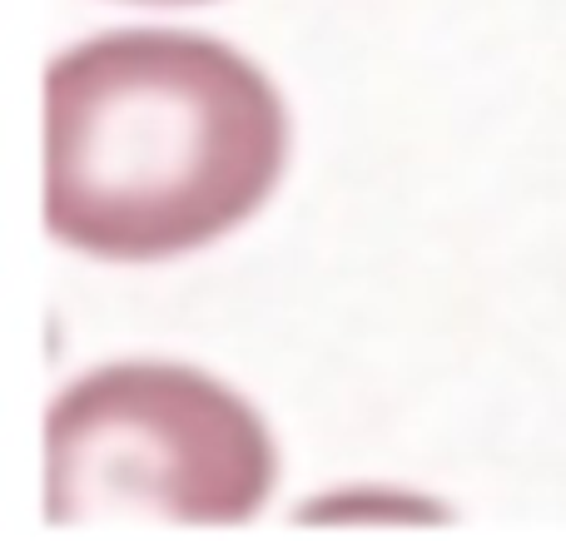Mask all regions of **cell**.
<instances>
[{
  "label": "cell",
  "mask_w": 566,
  "mask_h": 541,
  "mask_svg": "<svg viewBox=\"0 0 566 541\" xmlns=\"http://www.w3.org/2000/svg\"><path fill=\"white\" fill-rule=\"evenodd\" d=\"M289 109L239 50L189 30H119L45 79V219L60 244L119 264L175 258L269 204Z\"/></svg>",
  "instance_id": "1"
},
{
  "label": "cell",
  "mask_w": 566,
  "mask_h": 541,
  "mask_svg": "<svg viewBox=\"0 0 566 541\" xmlns=\"http://www.w3.org/2000/svg\"><path fill=\"white\" fill-rule=\"evenodd\" d=\"M274 437L219 378L115 363L70 383L45 423V522L239 527L274 492Z\"/></svg>",
  "instance_id": "2"
}]
</instances>
